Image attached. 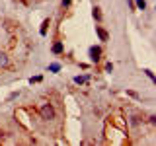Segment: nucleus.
I'll return each mask as SVG.
<instances>
[{"mask_svg":"<svg viewBox=\"0 0 156 146\" xmlns=\"http://www.w3.org/2000/svg\"><path fill=\"white\" fill-rule=\"evenodd\" d=\"M39 113H41L43 121H51V119H55V109H53L51 103H43V107H41Z\"/></svg>","mask_w":156,"mask_h":146,"instance_id":"nucleus-1","label":"nucleus"},{"mask_svg":"<svg viewBox=\"0 0 156 146\" xmlns=\"http://www.w3.org/2000/svg\"><path fill=\"white\" fill-rule=\"evenodd\" d=\"M90 59H92V62H98L99 59H102V49L99 47H90Z\"/></svg>","mask_w":156,"mask_h":146,"instance_id":"nucleus-2","label":"nucleus"},{"mask_svg":"<svg viewBox=\"0 0 156 146\" xmlns=\"http://www.w3.org/2000/svg\"><path fill=\"white\" fill-rule=\"evenodd\" d=\"M96 33H98V37H99V41H107L109 39V33L105 31L102 25H96Z\"/></svg>","mask_w":156,"mask_h":146,"instance_id":"nucleus-3","label":"nucleus"},{"mask_svg":"<svg viewBox=\"0 0 156 146\" xmlns=\"http://www.w3.org/2000/svg\"><path fill=\"white\" fill-rule=\"evenodd\" d=\"M10 66V59L6 53H0V68H8Z\"/></svg>","mask_w":156,"mask_h":146,"instance_id":"nucleus-4","label":"nucleus"},{"mask_svg":"<svg viewBox=\"0 0 156 146\" xmlns=\"http://www.w3.org/2000/svg\"><path fill=\"white\" fill-rule=\"evenodd\" d=\"M62 51H65V45H62L61 41H59V43H55V45H53V53H55V55H61Z\"/></svg>","mask_w":156,"mask_h":146,"instance_id":"nucleus-5","label":"nucleus"},{"mask_svg":"<svg viewBox=\"0 0 156 146\" xmlns=\"http://www.w3.org/2000/svg\"><path fill=\"white\" fill-rule=\"evenodd\" d=\"M47 27H49V20H45V22L41 24V29H39V33H41V35H47Z\"/></svg>","mask_w":156,"mask_h":146,"instance_id":"nucleus-6","label":"nucleus"},{"mask_svg":"<svg viewBox=\"0 0 156 146\" xmlns=\"http://www.w3.org/2000/svg\"><path fill=\"white\" fill-rule=\"evenodd\" d=\"M135 4H137L139 10H147V2L144 0H135Z\"/></svg>","mask_w":156,"mask_h":146,"instance_id":"nucleus-7","label":"nucleus"},{"mask_svg":"<svg viewBox=\"0 0 156 146\" xmlns=\"http://www.w3.org/2000/svg\"><path fill=\"white\" fill-rule=\"evenodd\" d=\"M49 70H51V72H59V70H61V64L53 62V64H49Z\"/></svg>","mask_w":156,"mask_h":146,"instance_id":"nucleus-8","label":"nucleus"},{"mask_svg":"<svg viewBox=\"0 0 156 146\" xmlns=\"http://www.w3.org/2000/svg\"><path fill=\"white\" fill-rule=\"evenodd\" d=\"M92 14H94V18L98 20V22H102V12H99V8H94V12H92Z\"/></svg>","mask_w":156,"mask_h":146,"instance_id":"nucleus-9","label":"nucleus"},{"mask_svg":"<svg viewBox=\"0 0 156 146\" xmlns=\"http://www.w3.org/2000/svg\"><path fill=\"white\" fill-rule=\"evenodd\" d=\"M86 80H88V76H76V78H74V82H76V84H84Z\"/></svg>","mask_w":156,"mask_h":146,"instance_id":"nucleus-10","label":"nucleus"},{"mask_svg":"<svg viewBox=\"0 0 156 146\" xmlns=\"http://www.w3.org/2000/svg\"><path fill=\"white\" fill-rule=\"evenodd\" d=\"M113 70V64H111V62H107V64H105V72H111Z\"/></svg>","mask_w":156,"mask_h":146,"instance_id":"nucleus-11","label":"nucleus"},{"mask_svg":"<svg viewBox=\"0 0 156 146\" xmlns=\"http://www.w3.org/2000/svg\"><path fill=\"white\" fill-rule=\"evenodd\" d=\"M29 82H31V84L33 82H41V76H33V78H29Z\"/></svg>","mask_w":156,"mask_h":146,"instance_id":"nucleus-12","label":"nucleus"},{"mask_svg":"<svg viewBox=\"0 0 156 146\" xmlns=\"http://www.w3.org/2000/svg\"><path fill=\"white\" fill-rule=\"evenodd\" d=\"M144 72H147V76L150 78V80H154V72H152V70H144Z\"/></svg>","mask_w":156,"mask_h":146,"instance_id":"nucleus-13","label":"nucleus"},{"mask_svg":"<svg viewBox=\"0 0 156 146\" xmlns=\"http://www.w3.org/2000/svg\"><path fill=\"white\" fill-rule=\"evenodd\" d=\"M70 2H72V0H62V6H68Z\"/></svg>","mask_w":156,"mask_h":146,"instance_id":"nucleus-14","label":"nucleus"}]
</instances>
